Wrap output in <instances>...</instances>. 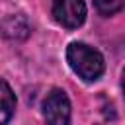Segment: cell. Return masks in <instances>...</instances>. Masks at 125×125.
I'll use <instances>...</instances> for the list:
<instances>
[{
    "label": "cell",
    "instance_id": "cell-5",
    "mask_svg": "<svg viewBox=\"0 0 125 125\" xmlns=\"http://www.w3.org/2000/svg\"><path fill=\"white\" fill-rule=\"evenodd\" d=\"M2 33L8 39H25L29 35V25L23 16H10L2 23Z\"/></svg>",
    "mask_w": 125,
    "mask_h": 125
},
{
    "label": "cell",
    "instance_id": "cell-3",
    "mask_svg": "<svg viewBox=\"0 0 125 125\" xmlns=\"http://www.w3.org/2000/svg\"><path fill=\"white\" fill-rule=\"evenodd\" d=\"M53 16L62 27L76 29L86 20V4L84 0H53Z\"/></svg>",
    "mask_w": 125,
    "mask_h": 125
},
{
    "label": "cell",
    "instance_id": "cell-2",
    "mask_svg": "<svg viewBox=\"0 0 125 125\" xmlns=\"http://www.w3.org/2000/svg\"><path fill=\"white\" fill-rule=\"evenodd\" d=\"M43 115L47 125H70V100L68 96L55 88L43 102Z\"/></svg>",
    "mask_w": 125,
    "mask_h": 125
},
{
    "label": "cell",
    "instance_id": "cell-6",
    "mask_svg": "<svg viewBox=\"0 0 125 125\" xmlns=\"http://www.w3.org/2000/svg\"><path fill=\"white\" fill-rule=\"evenodd\" d=\"M94 4L98 8V12L104 16H111L123 8V0H94Z\"/></svg>",
    "mask_w": 125,
    "mask_h": 125
},
{
    "label": "cell",
    "instance_id": "cell-4",
    "mask_svg": "<svg viewBox=\"0 0 125 125\" xmlns=\"http://www.w3.org/2000/svg\"><path fill=\"white\" fill-rule=\"evenodd\" d=\"M16 109V96L10 88V84L0 78V125H6Z\"/></svg>",
    "mask_w": 125,
    "mask_h": 125
},
{
    "label": "cell",
    "instance_id": "cell-1",
    "mask_svg": "<svg viewBox=\"0 0 125 125\" xmlns=\"http://www.w3.org/2000/svg\"><path fill=\"white\" fill-rule=\"evenodd\" d=\"M66 61L70 64V68L84 80H98L104 70H105V62L100 51H96L94 47L74 41L66 47Z\"/></svg>",
    "mask_w": 125,
    "mask_h": 125
}]
</instances>
